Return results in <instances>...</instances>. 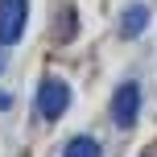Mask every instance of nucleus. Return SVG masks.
Instances as JSON below:
<instances>
[{
  "mask_svg": "<svg viewBox=\"0 0 157 157\" xmlns=\"http://www.w3.org/2000/svg\"><path fill=\"white\" fill-rule=\"evenodd\" d=\"M66 108H71V87L62 83V78H41V87H37V112H41V120H62L66 116Z\"/></svg>",
  "mask_w": 157,
  "mask_h": 157,
  "instance_id": "obj_1",
  "label": "nucleus"
},
{
  "mask_svg": "<svg viewBox=\"0 0 157 157\" xmlns=\"http://www.w3.org/2000/svg\"><path fill=\"white\" fill-rule=\"evenodd\" d=\"M29 0H0V46H17L25 37Z\"/></svg>",
  "mask_w": 157,
  "mask_h": 157,
  "instance_id": "obj_2",
  "label": "nucleus"
},
{
  "mask_svg": "<svg viewBox=\"0 0 157 157\" xmlns=\"http://www.w3.org/2000/svg\"><path fill=\"white\" fill-rule=\"evenodd\" d=\"M136 116H141V83H120L116 95H112V120H116L120 128H132Z\"/></svg>",
  "mask_w": 157,
  "mask_h": 157,
  "instance_id": "obj_3",
  "label": "nucleus"
},
{
  "mask_svg": "<svg viewBox=\"0 0 157 157\" xmlns=\"http://www.w3.org/2000/svg\"><path fill=\"white\" fill-rule=\"evenodd\" d=\"M145 25H149V8L145 4H128L120 13V37H141Z\"/></svg>",
  "mask_w": 157,
  "mask_h": 157,
  "instance_id": "obj_4",
  "label": "nucleus"
},
{
  "mask_svg": "<svg viewBox=\"0 0 157 157\" xmlns=\"http://www.w3.org/2000/svg\"><path fill=\"white\" fill-rule=\"evenodd\" d=\"M62 157H103V149H99L95 136H71L66 149H62Z\"/></svg>",
  "mask_w": 157,
  "mask_h": 157,
  "instance_id": "obj_5",
  "label": "nucleus"
},
{
  "mask_svg": "<svg viewBox=\"0 0 157 157\" xmlns=\"http://www.w3.org/2000/svg\"><path fill=\"white\" fill-rule=\"evenodd\" d=\"M8 108H13V95H8V91H0V112H8Z\"/></svg>",
  "mask_w": 157,
  "mask_h": 157,
  "instance_id": "obj_6",
  "label": "nucleus"
},
{
  "mask_svg": "<svg viewBox=\"0 0 157 157\" xmlns=\"http://www.w3.org/2000/svg\"><path fill=\"white\" fill-rule=\"evenodd\" d=\"M0 71H4V54H0Z\"/></svg>",
  "mask_w": 157,
  "mask_h": 157,
  "instance_id": "obj_7",
  "label": "nucleus"
}]
</instances>
